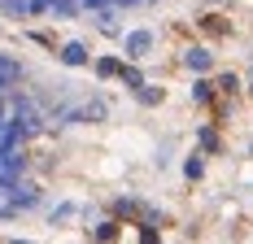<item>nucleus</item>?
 <instances>
[{
	"instance_id": "10",
	"label": "nucleus",
	"mask_w": 253,
	"mask_h": 244,
	"mask_svg": "<svg viewBox=\"0 0 253 244\" xmlns=\"http://www.w3.org/2000/svg\"><path fill=\"white\" fill-rule=\"evenodd\" d=\"M183 174H188V179H201V174H205V162H201V157H188V162H183Z\"/></svg>"
},
{
	"instance_id": "12",
	"label": "nucleus",
	"mask_w": 253,
	"mask_h": 244,
	"mask_svg": "<svg viewBox=\"0 0 253 244\" xmlns=\"http://www.w3.org/2000/svg\"><path fill=\"white\" fill-rule=\"evenodd\" d=\"M96 236H101V240H114V236H118V222H101Z\"/></svg>"
},
{
	"instance_id": "4",
	"label": "nucleus",
	"mask_w": 253,
	"mask_h": 244,
	"mask_svg": "<svg viewBox=\"0 0 253 244\" xmlns=\"http://www.w3.org/2000/svg\"><path fill=\"white\" fill-rule=\"evenodd\" d=\"M61 61H66V66H87V48H83V44H79V40H70V44H61Z\"/></svg>"
},
{
	"instance_id": "9",
	"label": "nucleus",
	"mask_w": 253,
	"mask_h": 244,
	"mask_svg": "<svg viewBox=\"0 0 253 244\" xmlns=\"http://www.w3.org/2000/svg\"><path fill=\"white\" fill-rule=\"evenodd\" d=\"M96 74H105V79H118V74H123V66H118L114 57H105V61H96Z\"/></svg>"
},
{
	"instance_id": "1",
	"label": "nucleus",
	"mask_w": 253,
	"mask_h": 244,
	"mask_svg": "<svg viewBox=\"0 0 253 244\" xmlns=\"http://www.w3.org/2000/svg\"><path fill=\"white\" fill-rule=\"evenodd\" d=\"M153 44H157V35L144 31V26H135V31H126V35H123V48H126L131 61H144V57L153 52Z\"/></svg>"
},
{
	"instance_id": "3",
	"label": "nucleus",
	"mask_w": 253,
	"mask_h": 244,
	"mask_svg": "<svg viewBox=\"0 0 253 244\" xmlns=\"http://www.w3.org/2000/svg\"><path fill=\"white\" fill-rule=\"evenodd\" d=\"M18 79H22V66H18V61H13L9 52H0V92H9V87H13Z\"/></svg>"
},
{
	"instance_id": "13",
	"label": "nucleus",
	"mask_w": 253,
	"mask_h": 244,
	"mask_svg": "<svg viewBox=\"0 0 253 244\" xmlns=\"http://www.w3.org/2000/svg\"><path fill=\"white\" fill-rule=\"evenodd\" d=\"M249 153H253V144H249Z\"/></svg>"
},
{
	"instance_id": "6",
	"label": "nucleus",
	"mask_w": 253,
	"mask_h": 244,
	"mask_svg": "<svg viewBox=\"0 0 253 244\" xmlns=\"http://www.w3.org/2000/svg\"><path fill=\"white\" fill-rule=\"evenodd\" d=\"M131 96L144 100V105H162V92H157L153 83H140V87H131Z\"/></svg>"
},
{
	"instance_id": "2",
	"label": "nucleus",
	"mask_w": 253,
	"mask_h": 244,
	"mask_svg": "<svg viewBox=\"0 0 253 244\" xmlns=\"http://www.w3.org/2000/svg\"><path fill=\"white\" fill-rule=\"evenodd\" d=\"M183 66H188L192 74H205L210 66H214V52L205 48V44H192V48L183 52Z\"/></svg>"
},
{
	"instance_id": "11",
	"label": "nucleus",
	"mask_w": 253,
	"mask_h": 244,
	"mask_svg": "<svg viewBox=\"0 0 253 244\" xmlns=\"http://www.w3.org/2000/svg\"><path fill=\"white\" fill-rule=\"evenodd\" d=\"M205 31H210V35H227L231 26H227V22H218V13H210V18H205Z\"/></svg>"
},
{
	"instance_id": "8",
	"label": "nucleus",
	"mask_w": 253,
	"mask_h": 244,
	"mask_svg": "<svg viewBox=\"0 0 253 244\" xmlns=\"http://www.w3.org/2000/svg\"><path fill=\"white\" fill-rule=\"evenodd\" d=\"M197 144H201L205 153H218V144H223V140H218V131H214V126H205L201 135H197Z\"/></svg>"
},
{
	"instance_id": "7",
	"label": "nucleus",
	"mask_w": 253,
	"mask_h": 244,
	"mask_svg": "<svg viewBox=\"0 0 253 244\" xmlns=\"http://www.w3.org/2000/svg\"><path fill=\"white\" fill-rule=\"evenodd\" d=\"M214 92H218V96H236V92H240V79H236V74H223V79L214 83Z\"/></svg>"
},
{
	"instance_id": "5",
	"label": "nucleus",
	"mask_w": 253,
	"mask_h": 244,
	"mask_svg": "<svg viewBox=\"0 0 253 244\" xmlns=\"http://www.w3.org/2000/svg\"><path fill=\"white\" fill-rule=\"evenodd\" d=\"M192 100H197V105H214V83H210V79H197V83H192Z\"/></svg>"
}]
</instances>
